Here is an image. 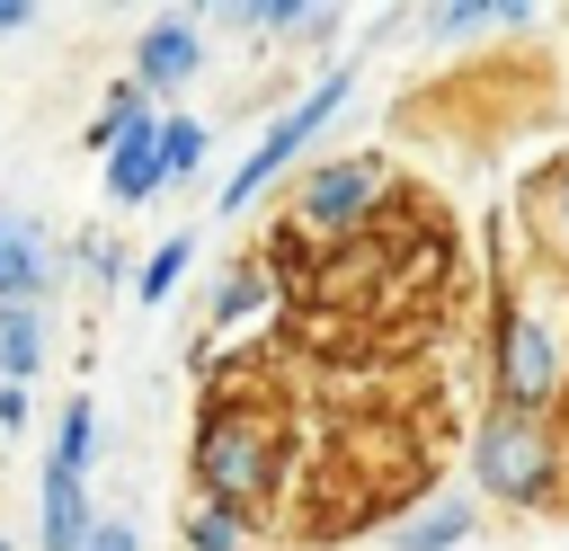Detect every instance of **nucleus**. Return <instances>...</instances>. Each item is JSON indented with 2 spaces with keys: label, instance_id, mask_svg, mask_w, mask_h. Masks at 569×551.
<instances>
[{
  "label": "nucleus",
  "instance_id": "1",
  "mask_svg": "<svg viewBox=\"0 0 569 551\" xmlns=\"http://www.w3.org/2000/svg\"><path fill=\"white\" fill-rule=\"evenodd\" d=\"M569 391V276L560 267H525L498 293V329H489V409L516 418H551Z\"/></svg>",
  "mask_w": 569,
  "mask_h": 551
},
{
  "label": "nucleus",
  "instance_id": "2",
  "mask_svg": "<svg viewBox=\"0 0 569 551\" xmlns=\"http://www.w3.org/2000/svg\"><path fill=\"white\" fill-rule=\"evenodd\" d=\"M382 204H391V160L382 151H338V160H311L284 196V231L276 249H356L382 231Z\"/></svg>",
  "mask_w": 569,
  "mask_h": 551
},
{
  "label": "nucleus",
  "instance_id": "3",
  "mask_svg": "<svg viewBox=\"0 0 569 551\" xmlns=\"http://www.w3.org/2000/svg\"><path fill=\"white\" fill-rule=\"evenodd\" d=\"M187 471H196V498H204V507L258 515V507L276 498V480H284V444H276L267 409L222 400V409L196 418V453H187Z\"/></svg>",
  "mask_w": 569,
  "mask_h": 551
},
{
  "label": "nucleus",
  "instance_id": "4",
  "mask_svg": "<svg viewBox=\"0 0 569 551\" xmlns=\"http://www.w3.org/2000/svg\"><path fill=\"white\" fill-rule=\"evenodd\" d=\"M347 98H356V62L320 71V80H311V89H302V98H293V107H284V116H276V124H267L249 151H240V169L222 178L213 213H249V204H258V187H276V178H284V169L311 151V133H320V124H338V107H347Z\"/></svg>",
  "mask_w": 569,
  "mask_h": 551
},
{
  "label": "nucleus",
  "instance_id": "5",
  "mask_svg": "<svg viewBox=\"0 0 569 551\" xmlns=\"http://www.w3.org/2000/svg\"><path fill=\"white\" fill-rule=\"evenodd\" d=\"M471 480H480L498 507H551V498H560V427H551V418L489 409L480 435H471Z\"/></svg>",
  "mask_w": 569,
  "mask_h": 551
},
{
  "label": "nucleus",
  "instance_id": "6",
  "mask_svg": "<svg viewBox=\"0 0 569 551\" xmlns=\"http://www.w3.org/2000/svg\"><path fill=\"white\" fill-rule=\"evenodd\" d=\"M98 524H107V515H98L89 480L44 462V489H36V542H44V551H89V542H98Z\"/></svg>",
  "mask_w": 569,
  "mask_h": 551
},
{
  "label": "nucleus",
  "instance_id": "7",
  "mask_svg": "<svg viewBox=\"0 0 569 551\" xmlns=\"http://www.w3.org/2000/svg\"><path fill=\"white\" fill-rule=\"evenodd\" d=\"M196 71H204V36H196V18H160V27H142V44H133V80H142L151 98H178Z\"/></svg>",
  "mask_w": 569,
  "mask_h": 551
},
{
  "label": "nucleus",
  "instance_id": "8",
  "mask_svg": "<svg viewBox=\"0 0 569 551\" xmlns=\"http://www.w3.org/2000/svg\"><path fill=\"white\" fill-rule=\"evenodd\" d=\"M160 133H169V116H142V124L116 142V160H107V204H151V196H169V151H160Z\"/></svg>",
  "mask_w": 569,
  "mask_h": 551
},
{
  "label": "nucleus",
  "instance_id": "9",
  "mask_svg": "<svg viewBox=\"0 0 569 551\" xmlns=\"http://www.w3.org/2000/svg\"><path fill=\"white\" fill-rule=\"evenodd\" d=\"M62 284V258H53V240H44V222L36 213H9V249H0V302H36L44 311V293Z\"/></svg>",
  "mask_w": 569,
  "mask_h": 551
},
{
  "label": "nucleus",
  "instance_id": "10",
  "mask_svg": "<svg viewBox=\"0 0 569 551\" xmlns=\"http://www.w3.org/2000/svg\"><path fill=\"white\" fill-rule=\"evenodd\" d=\"M525 231H533L542 267H560V276H569V151L525 187Z\"/></svg>",
  "mask_w": 569,
  "mask_h": 551
},
{
  "label": "nucleus",
  "instance_id": "11",
  "mask_svg": "<svg viewBox=\"0 0 569 551\" xmlns=\"http://www.w3.org/2000/svg\"><path fill=\"white\" fill-rule=\"evenodd\" d=\"M471 533H480V507H471V498H436V507H409L382 542H391V551H462Z\"/></svg>",
  "mask_w": 569,
  "mask_h": 551
},
{
  "label": "nucleus",
  "instance_id": "12",
  "mask_svg": "<svg viewBox=\"0 0 569 551\" xmlns=\"http://www.w3.org/2000/svg\"><path fill=\"white\" fill-rule=\"evenodd\" d=\"M276 302V276H267V258H240V267H222V284H213V302H204V347L213 338H231L249 311H267Z\"/></svg>",
  "mask_w": 569,
  "mask_h": 551
},
{
  "label": "nucleus",
  "instance_id": "13",
  "mask_svg": "<svg viewBox=\"0 0 569 551\" xmlns=\"http://www.w3.org/2000/svg\"><path fill=\"white\" fill-rule=\"evenodd\" d=\"M44 462H53V471H80V480H89V462H98V400H89V391H71V400H62V418H53V444H44Z\"/></svg>",
  "mask_w": 569,
  "mask_h": 551
},
{
  "label": "nucleus",
  "instance_id": "14",
  "mask_svg": "<svg viewBox=\"0 0 569 551\" xmlns=\"http://www.w3.org/2000/svg\"><path fill=\"white\" fill-rule=\"evenodd\" d=\"M36 364H44V311L0 302V382H36Z\"/></svg>",
  "mask_w": 569,
  "mask_h": 551
},
{
  "label": "nucleus",
  "instance_id": "15",
  "mask_svg": "<svg viewBox=\"0 0 569 551\" xmlns=\"http://www.w3.org/2000/svg\"><path fill=\"white\" fill-rule=\"evenodd\" d=\"M187 267H196V231H169V240L133 267V302H142V311H160V302L187 284Z\"/></svg>",
  "mask_w": 569,
  "mask_h": 551
},
{
  "label": "nucleus",
  "instance_id": "16",
  "mask_svg": "<svg viewBox=\"0 0 569 551\" xmlns=\"http://www.w3.org/2000/svg\"><path fill=\"white\" fill-rule=\"evenodd\" d=\"M178 533H187V551H249V515H231V507H204V498L187 507V524H178Z\"/></svg>",
  "mask_w": 569,
  "mask_h": 551
},
{
  "label": "nucleus",
  "instance_id": "17",
  "mask_svg": "<svg viewBox=\"0 0 569 551\" xmlns=\"http://www.w3.org/2000/svg\"><path fill=\"white\" fill-rule=\"evenodd\" d=\"M498 27H533V9L507 0V9H436V18H427V36H445V44H453V36H498Z\"/></svg>",
  "mask_w": 569,
  "mask_h": 551
},
{
  "label": "nucleus",
  "instance_id": "18",
  "mask_svg": "<svg viewBox=\"0 0 569 551\" xmlns=\"http://www.w3.org/2000/svg\"><path fill=\"white\" fill-rule=\"evenodd\" d=\"M160 151H169V187H187V178L204 169V151H213V124H204V116H169Z\"/></svg>",
  "mask_w": 569,
  "mask_h": 551
},
{
  "label": "nucleus",
  "instance_id": "19",
  "mask_svg": "<svg viewBox=\"0 0 569 551\" xmlns=\"http://www.w3.org/2000/svg\"><path fill=\"white\" fill-rule=\"evenodd\" d=\"M71 267H89V284H133V258H124L107 231H80V240H71Z\"/></svg>",
  "mask_w": 569,
  "mask_h": 551
},
{
  "label": "nucleus",
  "instance_id": "20",
  "mask_svg": "<svg viewBox=\"0 0 569 551\" xmlns=\"http://www.w3.org/2000/svg\"><path fill=\"white\" fill-rule=\"evenodd\" d=\"M0 435H27V382H0Z\"/></svg>",
  "mask_w": 569,
  "mask_h": 551
},
{
  "label": "nucleus",
  "instance_id": "21",
  "mask_svg": "<svg viewBox=\"0 0 569 551\" xmlns=\"http://www.w3.org/2000/svg\"><path fill=\"white\" fill-rule=\"evenodd\" d=\"M89 551H142V533H133V524H124V515H107V524H98V542H89Z\"/></svg>",
  "mask_w": 569,
  "mask_h": 551
},
{
  "label": "nucleus",
  "instance_id": "22",
  "mask_svg": "<svg viewBox=\"0 0 569 551\" xmlns=\"http://www.w3.org/2000/svg\"><path fill=\"white\" fill-rule=\"evenodd\" d=\"M27 27H36V9L27 0H0V36H27Z\"/></svg>",
  "mask_w": 569,
  "mask_h": 551
},
{
  "label": "nucleus",
  "instance_id": "23",
  "mask_svg": "<svg viewBox=\"0 0 569 551\" xmlns=\"http://www.w3.org/2000/svg\"><path fill=\"white\" fill-rule=\"evenodd\" d=\"M0 249H9V213H0Z\"/></svg>",
  "mask_w": 569,
  "mask_h": 551
},
{
  "label": "nucleus",
  "instance_id": "24",
  "mask_svg": "<svg viewBox=\"0 0 569 551\" xmlns=\"http://www.w3.org/2000/svg\"><path fill=\"white\" fill-rule=\"evenodd\" d=\"M0 551H9V542H0Z\"/></svg>",
  "mask_w": 569,
  "mask_h": 551
}]
</instances>
